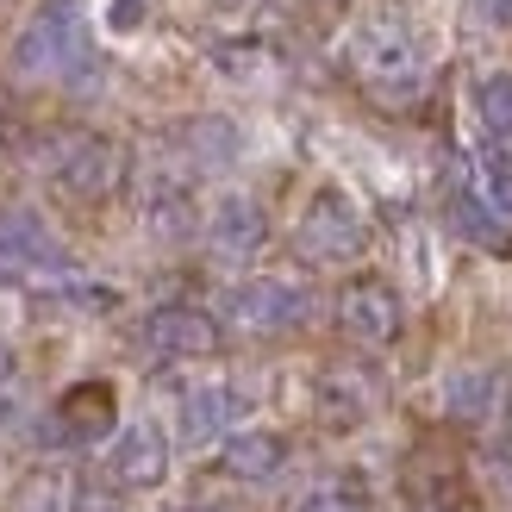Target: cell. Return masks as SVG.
Segmentation results:
<instances>
[{
  "label": "cell",
  "mask_w": 512,
  "mask_h": 512,
  "mask_svg": "<svg viewBox=\"0 0 512 512\" xmlns=\"http://www.w3.org/2000/svg\"><path fill=\"white\" fill-rule=\"evenodd\" d=\"M350 69L363 75V88H375L381 100H413L425 88V44L406 7L381 0L350 25Z\"/></svg>",
  "instance_id": "6da1fadb"
},
{
  "label": "cell",
  "mask_w": 512,
  "mask_h": 512,
  "mask_svg": "<svg viewBox=\"0 0 512 512\" xmlns=\"http://www.w3.org/2000/svg\"><path fill=\"white\" fill-rule=\"evenodd\" d=\"M88 13L82 0H44V7L19 25L13 38V75H25V82H57V75L88 69Z\"/></svg>",
  "instance_id": "7a4b0ae2"
},
{
  "label": "cell",
  "mask_w": 512,
  "mask_h": 512,
  "mask_svg": "<svg viewBox=\"0 0 512 512\" xmlns=\"http://www.w3.org/2000/svg\"><path fill=\"white\" fill-rule=\"evenodd\" d=\"M75 256L32 207H0V288H32V281H69Z\"/></svg>",
  "instance_id": "3957f363"
},
{
  "label": "cell",
  "mask_w": 512,
  "mask_h": 512,
  "mask_svg": "<svg viewBox=\"0 0 512 512\" xmlns=\"http://www.w3.org/2000/svg\"><path fill=\"white\" fill-rule=\"evenodd\" d=\"M294 244L306 263H356V256L369 250V219L363 207L344 194V188H319L313 200L300 207V225H294Z\"/></svg>",
  "instance_id": "277c9868"
},
{
  "label": "cell",
  "mask_w": 512,
  "mask_h": 512,
  "mask_svg": "<svg viewBox=\"0 0 512 512\" xmlns=\"http://www.w3.org/2000/svg\"><path fill=\"white\" fill-rule=\"evenodd\" d=\"M119 144L113 138H94V132H69V138H50L44 144V175L57 182L69 200H107L119 188Z\"/></svg>",
  "instance_id": "5b68a950"
},
{
  "label": "cell",
  "mask_w": 512,
  "mask_h": 512,
  "mask_svg": "<svg viewBox=\"0 0 512 512\" xmlns=\"http://www.w3.org/2000/svg\"><path fill=\"white\" fill-rule=\"evenodd\" d=\"M225 319L238 331H256V338H269V331H294L313 319V294L300 288L288 275H256V281H238L232 294H225Z\"/></svg>",
  "instance_id": "8992f818"
},
{
  "label": "cell",
  "mask_w": 512,
  "mask_h": 512,
  "mask_svg": "<svg viewBox=\"0 0 512 512\" xmlns=\"http://www.w3.org/2000/svg\"><path fill=\"white\" fill-rule=\"evenodd\" d=\"M138 338H144L150 356H169V363H194V356H213V350L225 344V331H219V319L207 313V306L175 300V306H157V313H144Z\"/></svg>",
  "instance_id": "52a82bcc"
},
{
  "label": "cell",
  "mask_w": 512,
  "mask_h": 512,
  "mask_svg": "<svg viewBox=\"0 0 512 512\" xmlns=\"http://www.w3.org/2000/svg\"><path fill=\"white\" fill-rule=\"evenodd\" d=\"M107 475L119 494H150L169 481V431L157 419H132L113 431V456H107Z\"/></svg>",
  "instance_id": "ba28073f"
},
{
  "label": "cell",
  "mask_w": 512,
  "mask_h": 512,
  "mask_svg": "<svg viewBox=\"0 0 512 512\" xmlns=\"http://www.w3.org/2000/svg\"><path fill=\"white\" fill-rule=\"evenodd\" d=\"M119 431V400L107 381H75V388L44 413V438L50 444H100V438H113Z\"/></svg>",
  "instance_id": "9c48e42d"
},
{
  "label": "cell",
  "mask_w": 512,
  "mask_h": 512,
  "mask_svg": "<svg viewBox=\"0 0 512 512\" xmlns=\"http://www.w3.org/2000/svg\"><path fill=\"white\" fill-rule=\"evenodd\" d=\"M338 325L356 344H394L400 325H406V306L394 294V281H381V275L350 281V288L338 294Z\"/></svg>",
  "instance_id": "30bf717a"
},
{
  "label": "cell",
  "mask_w": 512,
  "mask_h": 512,
  "mask_svg": "<svg viewBox=\"0 0 512 512\" xmlns=\"http://www.w3.org/2000/svg\"><path fill=\"white\" fill-rule=\"evenodd\" d=\"M207 244H213L219 263H250V256L269 244V213L256 207L250 194H225L207 213Z\"/></svg>",
  "instance_id": "8fae6325"
},
{
  "label": "cell",
  "mask_w": 512,
  "mask_h": 512,
  "mask_svg": "<svg viewBox=\"0 0 512 512\" xmlns=\"http://www.w3.org/2000/svg\"><path fill=\"white\" fill-rule=\"evenodd\" d=\"M450 225H456L469 244H481V250H506V238H512V219L494 207L488 194H481L475 169H456V175H450Z\"/></svg>",
  "instance_id": "7c38bea8"
},
{
  "label": "cell",
  "mask_w": 512,
  "mask_h": 512,
  "mask_svg": "<svg viewBox=\"0 0 512 512\" xmlns=\"http://www.w3.org/2000/svg\"><path fill=\"white\" fill-rule=\"evenodd\" d=\"M138 219H144V232L157 238V244H188V238H194V225H200L194 194H188L182 182H175V175H157V182L144 188Z\"/></svg>",
  "instance_id": "4fadbf2b"
},
{
  "label": "cell",
  "mask_w": 512,
  "mask_h": 512,
  "mask_svg": "<svg viewBox=\"0 0 512 512\" xmlns=\"http://www.w3.org/2000/svg\"><path fill=\"white\" fill-rule=\"evenodd\" d=\"M375 413V381L363 369H325L319 375V425L325 431H356Z\"/></svg>",
  "instance_id": "5bb4252c"
},
{
  "label": "cell",
  "mask_w": 512,
  "mask_h": 512,
  "mask_svg": "<svg viewBox=\"0 0 512 512\" xmlns=\"http://www.w3.org/2000/svg\"><path fill=\"white\" fill-rule=\"evenodd\" d=\"M281 463H288V438L281 431H232V438L219 444V469L232 481H275Z\"/></svg>",
  "instance_id": "9a60e30c"
},
{
  "label": "cell",
  "mask_w": 512,
  "mask_h": 512,
  "mask_svg": "<svg viewBox=\"0 0 512 512\" xmlns=\"http://www.w3.org/2000/svg\"><path fill=\"white\" fill-rule=\"evenodd\" d=\"M238 413H244V394L225 388V381L188 388V400H182V438L188 444H213V438H225V425H238Z\"/></svg>",
  "instance_id": "2e32d148"
},
{
  "label": "cell",
  "mask_w": 512,
  "mask_h": 512,
  "mask_svg": "<svg viewBox=\"0 0 512 512\" xmlns=\"http://www.w3.org/2000/svg\"><path fill=\"white\" fill-rule=\"evenodd\" d=\"M494 400H500V375L494 369H456V375H444V413L456 425L494 419Z\"/></svg>",
  "instance_id": "e0dca14e"
},
{
  "label": "cell",
  "mask_w": 512,
  "mask_h": 512,
  "mask_svg": "<svg viewBox=\"0 0 512 512\" xmlns=\"http://www.w3.org/2000/svg\"><path fill=\"white\" fill-rule=\"evenodd\" d=\"M182 144L194 150L200 163H232L238 150H244V132H238V119H219V113H207V119H188Z\"/></svg>",
  "instance_id": "ac0fdd59"
},
{
  "label": "cell",
  "mask_w": 512,
  "mask_h": 512,
  "mask_svg": "<svg viewBox=\"0 0 512 512\" xmlns=\"http://www.w3.org/2000/svg\"><path fill=\"white\" fill-rule=\"evenodd\" d=\"M475 113L494 144H512V69H494L475 82Z\"/></svg>",
  "instance_id": "d6986e66"
},
{
  "label": "cell",
  "mask_w": 512,
  "mask_h": 512,
  "mask_svg": "<svg viewBox=\"0 0 512 512\" xmlns=\"http://www.w3.org/2000/svg\"><path fill=\"white\" fill-rule=\"evenodd\" d=\"M294 512H369V488L356 475H325V481H313V488L300 494Z\"/></svg>",
  "instance_id": "ffe728a7"
},
{
  "label": "cell",
  "mask_w": 512,
  "mask_h": 512,
  "mask_svg": "<svg viewBox=\"0 0 512 512\" xmlns=\"http://www.w3.org/2000/svg\"><path fill=\"white\" fill-rule=\"evenodd\" d=\"M475 182H481V194H488L494 207L512 219V144H494V138H488V150L475 157Z\"/></svg>",
  "instance_id": "44dd1931"
},
{
  "label": "cell",
  "mask_w": 512,
  "mask_h": 512,
  "mask_svg": "<svg viewBox=\"0 0 512 512\" xmlns=\"http://www.w3.org/2000/svg\"><path fill=\"white\" fill-rule=\"evenodd\" d=\"M263 63H269V50L256 44V38H232V44L213 50V69L232 75V82H256V75H263Z\"/></svg>",
  "instance_id": "7402d4cb"
},
{
  "label": "cell",
  "mask_w": 512,
  "mask_h": 512,
  "mask_svg": "<svg viewBox=\"0 0 512 512\" xmlns=\"http://www.w3.org/2000/svg\"><path fill=\"white\" fill-rule=\"evenodd\" d=\"M19 512H69V481L63 475H32L19 494Z\"/></svg>",
  "instance_id": "603a6c76"
},
{
  "label": "cell",
  "mask_w": 512,
  "mask_h": 512,
  "mask_svg": "<svg viewBox=\"0 0 512 512\" xmlns=\"http://www.w3.org/2000/svg\"><path fill=\"white\" fill-rule=\"evenodd\" d=\"M69 512H119V488H107V481H69Z\"/></svg>",
  "instance_id": "cb8c5ba5"
},
{
  "label": "cell",
  "mask_w": 512,
  "mask_h": 512,
  "mask_svg": "<svg viewBox=\"0 0 512 512\" xmlns=\"http://www.w3.org/2000/svg\"><path fill=\"white\" fill-rule=\"evenodd\" d=\"M144 0H113V7H107V25H113V32L119 38H132V32H144Z\"/></svg>",
  "instance_id": "d4e9b609"
},
{
  "label": "cell",
  "mask_w": 512,
  "mask_h": 512,
  "mask_svg": "<svg viewBox=\"0 0 512 512\" xmlns=\"http://www.w3.org/2000/svg\"><path fill=\"white\" fill-rule=\"evenodd\" d=\"M475 13L488 25H500V32H512V0H475Z\"/></svg>",
  "instance_id": "484cf974"
},
{
  "label": "cell",
  "mask_w": 512,
  "mask_h": 512,
  "mask_svg": "<svg viewBox=\"0 0 512 512\" xmlns=\"http://www.w3.org/2000/svg\"><path fill=\"white\" fill-rule=\"evenodd\" d=\"M13 375H19V356H13V344H0V406H7V388H13Z\"/></svg>",
  "instance_id": "4316f807"
},
{
  "label": "cell",
  "mask_w": 512,
  "mask_h": 512,
  "mask_svg": "<svg viewBox=\"0 0 512 512\" xmlns=\"http://www.w3.org/2000/svg\"><path fill=\"white\" fill-rule=\"evenodd\" d=\"M188 512H219V506H188Z\"/></svg>",
  "instance_id": "83f0119b"
},
{
  "label": "cell",
  "mask_w": 512,
  "mask_h": 512,
  "mask_svg": "<svg viewBox=\"0 0 512 512\" xmlns=\"http://www.w3.org/2000/svg\"><path fill=\"white\" fill-rule=\"evenodd\" d=\"M225 7H238V0H225Z\"/></svg>",
  "instance_id": "f1b7e54d"
}]
</instances>
